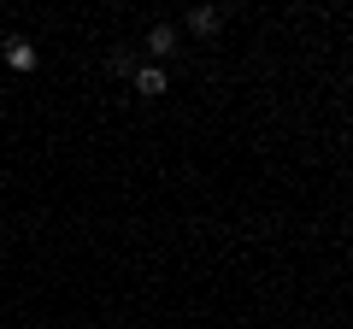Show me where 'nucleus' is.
I'll use <instances>...</instances> for the list:
<instances>
[{
    "mask_svg": "<svg viewBox=\"0 0 353 329\" xmlns=\"http://www.w3.org/2000/svg\"><path fill=\"white\" fill-rule=\"evenodd\" d=\"M148 53H153V65L171 59V53H176V24H153L148 30Z\"/></svg>",
    "mask_w": 353,
    "mask_h": 329,
    "instance_id": "obj_4",
    "label": "nucleus"
},
{
    "mask_svg": "<svg viewBox=\"0 0 353 329\" xmlns=\"http://www.w3.org/2000/svg\"><path fill=\"white\" fill-rule=\"evenodd\" d=\"M106 71H112V76H136V53H130V47L106 53Z\"/></svg>",
    "mask_w": 353,
    "mask_h": 329,
    "instance_id": "obj_5",
    "label": "nucleus"
},
{
    "mask_svg": "<svg viewBox=\"0 0 353 329\" xmlns=\"http://www.w3.org/2000/svg\"><path fill=\"white\" fill-rule=\"evenodd\" d=\"M183 30H189V36H218V30H224V12H218V6H194L189 18H183Z\"/></svg>",
    "mask_w": 353,
    "mask_h": 329,
    "instance_id": "obj_3",
    "label": "nucleus"
},
{
    "mask_svg": "<svg viewBox=\"0 0 353 329\" xmlns=\"http://www.w3.org/2000/svg\"><path fill=\"white\" fill-rule=\"evenodd\" d=\"M0 59L12 65V71H36V59H41V53L30 47L24 36H6V41H0Z\"/></svg>",
    "mask_w": 353,
    "mask_h": 329,
    "instance_id": "obj_1",
    "label": "nucleus"
},
{
    "mask_svg": "<svg viewBox=\"0 0 353 329\" xmlns=\"http://www.w3.org/2000/svg\"><path fill=\"white\" fill-rule=\"evenodd\" d=\"M130 83H136V94H148V100H159L165 89H171V83H165V65H136V76H130Z\"/></svg>",
    "mask_w": 353,
    "mask_h": 329,
    "instance_id": "obj_2",
    "label": "nucleus"
}]
</instances>
